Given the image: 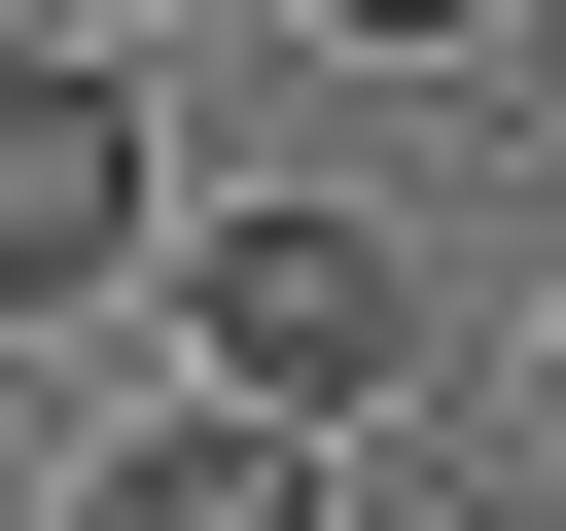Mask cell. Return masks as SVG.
<instances>
[{"label": "cell", "instance_id": "cell-4", "mask_svg": "<svg viewBox=\"0 0 566 531\" xmlns=\"http://www.w3.org/2000/svg\"><path fill=\"white\" fill-rule=\"evenodd\" d=\"M318 35H389V71H460V35H531V0H318Z\"/></svg>", "mask_w": 566, "mask_h": 531}, {"label": "cell", "instance_id": "cell-2", "mask_svg": "<svg viewBox=\"0 0 566 531\" xmlns=\"http://www.w3.org/2000/svg\"><path fill=\"white\" fill-rule=\"evenodd\" d=\"M177 248V142H142V71L106 35H0V319H106Z\"/></svg>", "mask_w": 566, "mask_h": 531}, {"label": "cell", "instance_id": "cell-6", "mask_svg": "<svg viewBox=\"0 0 566 531\" xmlns=\"http://www.w3.org/2000/svg\"><path fill=\"white\" fill-rule=\"evenodd\" d=\"M531 425H566V319H531Z\"/></svg>", "mask_w": 566, "mask_h": 531}, {"label": "cell", "instance_id": "cell-1", "mask_svg": "<svg viewBox=\"0 0 566 531\" xmlns=\"http://www.w3.org/2000/svg\"><path fill=\"white\" fill-rule=\"evenodd\" d=\"M177 354H212V425L354 460V425L424 389V248H389V212H177Z\"/></svg>", "mask_w": 566, "mask_h": 531}, {"label": "cell", "instance_id": "cell-3", "mask_svg": "<svg viewBox=\"0 0 566 531\" xmlns=\"http://www.w3.org/2000/svg\"><path fill=\"white\" fill-rule=\"evenodd\" d=\"M71 531H354V460H283V425H212V389H177V425H106V460H71Z\"/></svg>", "mask_w": 566, "mask_h": 531}, {"label": "cell", "instance_id": "cell-5", "mask_svg": "<svg viewBox=\"0 0 566 531\" xmlns=\"http://www.w3.org/2000/svg\"><path fill=\"white\" fill-rule=\"evenodd\" d=\"M35 35H177V0H35Z\"/></svg>", "mask_w": 566, "mask_h": 531}]
</instances>
